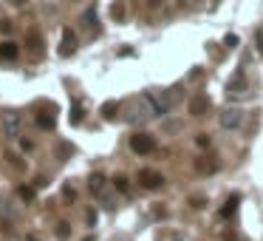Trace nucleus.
<instances>
[{
    "label": "nucleus",
    "mask_w": 263,
    "mask_h": 241,
    "mask_svg": "<svg viewBox=\"0 0 263 241\" xmlns=\"http://www.w3.org/2000/svg\"><path fill=\"white\" fill-rule=\"evenodd\" d=\"M20 145H23V150H31V148H34V142H31V139H20Z\"/></svg>",
    "instance_id": "obj_31"
},
{
    "label": "nucleus",
    "mask_w": 263,
    "mask_h": 241,
    "mask_svg": "<svg viewBox=\"0 0 263 241\" xmlns=\"http://www.w3.org/2000/svg\"><path fill=\"white\" fill-rule=\"evenodd\" d=\"M187 108H190V114H193V116H209V108H212V103H209V97H206L204 91H195L193 97H190Z\"/></svg>",
    "instance_id": "obj_5"
},
{
    "label": "nucleus",
    "mask_w": 263,
    "mask_h": 241,
    "mask_svg": "<svg viewBox=\"0 0 263 241\" xmlns=\"http://www.w3.org/2000/svg\"><path fill=\"white\" fill-rule=\"evenodd\" d=\"M111 17H114L116 23H122V20H125V3H122V0H116L114 6H111Z\"/></svg>",
    "instance_id": "obj_21"
},
{
    "label": "nucleus",
    "mask_w": 263,
    "mask_h": 241,
    "mask_svg": "<svg viewBox=\"0 0 263 241\" xmlns=\"http://www.w3.org/2000/svg\"><path fill=\"white\" fill-rule=\"evenodd\" d=\"M145 100H147L153 116H167V114H170V105H173L170 94H164V91H145Z\"/></svg>",
    "instance_id": "obj_1"
},
{
    "label": "nucleus",
    "mask_w": 263,
    "mask_h": 241,
    "mask_svg": "<svg viewBox=\"0 0 263 241\" xmlns=\"http://www.w3.org/2000/svg\"><path fill=\"white\" fill-rule=\"evenodd\" d=\"M153 216H156V218H164V216H167V207H164V205H156V207H153Z\"/></svg>",
    "instance_id": "obj_27"
},
{
    "label": "nucleus",
    "mask_w": 263,
    "mask_h": 241,
    "mask_svg": "<svg viewBox=\"0 0 263 241\" xmlns=\"http://www.w3.org/2000/svg\"><path fill=\"white\" fill-rule=\"evenodd\" d=\"M187 205L193 207V210H204V207H206V196L204 193H193L190 199H187Z\"/></svg>",
    "instance_id": "obj_19"
},
{
    "label": "nucleus",
    "mask_w": 263,
    "mask_h": 241,
    "mask_svg": "<svg viewBox=\"0 0 263 241\" xmlns=\"http://www.w3.org/2000/svg\"><path fill=\"white\" fill-rule=\"evenodd\" d=\"M243 91H246V77L238 71V74L227 82V94H229V97H238V94H243Z\"/></svg>",
    "instance_id": "obj_12"
},
{
    "label": "nucleus",
    "mask_w": 263,
    "mask_h": 241,
    "mask_svg": "<svg viewBox=\"0 0 263 241\" xmlns=\"http://www.w3.org/2000/svg\"><path fill=\"white\" fill-rule=\"evenodd\" d=\"M195 145H198V148H209V145H212L209 134H198V137H195Z\"/></svg>",
    "instance_id": "obj_25"
},
{
    "label": "nucleus",
    "mask_w": 263,
    "mask_h": 241,
    "mask_svg": "<svg viewBox=\"0 0 263 241\" xmlns=\"http://www.w3.org/2000/svg\"><path fill=\"white\" fill-rule=\"evenodd\" d=\"M26 43H29V48H31V51H37V54L43 51V37H40V32H37V29H29V32H26Z\"/></svg>",
    "instance_id": "obj_14"
},
{
    "label": "nucleus",
    "mask_w": 263,
    "mask_h": 241,
    "mask_svg": "<svg viewBox=\"0 0 263 241\" xmlns=\"http://www.w3.org/2000/svg\"><path fill=\"white\" fill-rule=\"evenodd\" d=\"M34 122L40 131H54V125H57L54 114H34Z\"/></svg>",
    "instance_id": "obj_15"
},
{
    "label": "nucleus",
    "mask_w": 263,
    "mask_h": 241,
    "mask_svg": "<svg viewBox=\"0 0 263 241\" xmlns=\"http://www.w3.org/2000/svg\"><path fill=\"white\" fill-rule=\"evenodd\" d=\"M3 131H6V137H17V131H20V114L17 111L3 114Z\"/></svg>",
    "instance_id": "obj_10"
},
{
    "label": "nucleus",
    "mask_w": 263,
    "mask_h": 241,
    "mask_svg": "<svg viewBox=\"0 0 263 241\" xmlns=\"http://www.w3.org/2000/svg\"><path fill=\"white\" fill-rule=\"evenodd\" d=\"M82 119H85V108H82L80 103H71V116H68V122H71V125H80Z\"/></svg>",
    "instance_id": "obj_16"
},
{
    "label": "nucleus",
    "mask_w": 263,
    "mask_h": 241,
    "mask_svg": "<svg viewBox=\"0 0 263 241\" xmlns=\"http://www.w3.org/2000/svg\"><path fill=\"white\" fill-rule=\"evenodd\" d=\"M181 6H184V9H193V6H195V0H181Z\"/></svg>",
    "instance_id": "obj_34"
},
{
    "label": "nucleus",
    "mask_w": 263,
    "mask_h": 241,
    "mask_svg": "<svg viewBox=\"0 0 263 241\" xmlns=\"http://www.w3.org/2000/svg\"><path fill=\"white\" fill-rule=\"evenodd\" d=\"M114 187H116V190H119L122 196L130 193V182H127V176H125V173H116V176H114Z\"/></svg>",
    "instance_id": "obj_17"
},
{
    "label": "nucleus",
    "mask_w": 263,
    "mask_h": 241,
    "mask_svg": "<svg viewBox=\"0 0 263 241\" xmlns=\"http://www.w3.org/2000/svg\"><path fill=\"white\" fill-rule=\"evenodd\" d=\"M255 43H258V51L263 54V32H258V34H255Z\"/></svg>",
    "instance_id": "obj_30"
},
{
    "label": "nucleus",
    "mask_w": 263,
    "mask_h": 241,
    "mask_svg": "<svg viewBox=\"0 0 263 241\" xmlns=\"http://www.w3.org/2000/svg\"><path fill=\"white\" fill-rule=\"evenodd\" d=\"M201 77H204V74H201L198 69H193V71H190V80H201Z\"/></svg>",
    "instance_id": "obj_32"
},
{
    "label": "nucleus",
    "mask_w": 263,
    "mask_h": 241,
    "mask_svg": "<svg viewBox=\"0 0 263 241\" xmlns=\"http://www.w3.org/2000/svg\"><path fill=\"white\" fill-rule=\"evenodd\" d=\"M159 241H187V236H184V233H178V230H167V233H161Z\"/></svg>",
    "instance_id": "obj_23"
},
{
    "label": "nucleus",
    "mask_w": 263,
    "mask_h": 241,
    "mask_svg": "<svg viewBox=\"0 0 263 241\" xmlns=\"http://www.w3.org/2000/svg\"><path fill=\"white\" fill-rule=\"evenodd\" d=\"M85 221H88V227H93V224H96V213L88 210V213H85Z\"/></svg>",
    "instance_id": "obj_28"
},
{
    "label": "nucleus",
    "mask_w": 263,
    "mask_h": 241,
    "mask_svg": "<svg viewBox=\"0 0 263 241\" xmlns=\"http://www.w3.org/2000/svg\"><path fill=\"white\" fill-rule=\"evenodd\" d=\"M224 46H227V48H235V46H238V37H235V34H227V37H224Z\"/></svg>",
    "instance_id": "obj_26"
},
{
    "label": "nucleus",
    "mask_w": 263,
    "mask_h": 241,
    "mask_svg": "<svg viewBox=\"0 0 263 241\" xmlns=\"http://www.w3.org/2000/svg\"><path fill=\"white\" fill-rule=\"evenodd\" d=\"M130 150L139 153V156H147V153L156 150V139L150 137V134H133L130 137Z\"/></svg>",
    "instance_id": "obj_4"
},
{
    "label": "nucleus",
    "mask_w": 263,
    "mask_h": 241,
    "mask_svg": "<svg viewBox=\"0 0 263 241\" xmlns=\"http://www.w3.org/2000/svg\"><path fill=\"white\" fill-rule=\"evenodd\" d=\"M150 116H153V111H150L147 100L142 97V100H133V103L127 105V122L130 125H142V122H147Z\"/></svg>",
    "instance_id": "obj_2"
},
{
    "label": "nucleus",
    "mask_w": 263,
    "mask_h": 241,
    "mask_svg": "<svg viewBox=\"0 0 263 241\" xmlns=\"http://www.w3.org/2000/svg\"><path fill=\"white\" fill-rule=\"evenodd\" d=\"M9 3H12V6H26L29 0H9Z\"/></svg>",
    "instance_id": "obj_35"
},
{
    "label": "nucleus",
    "mask_w": 263,
    "mask_h": 241,
    "mask_svg": "<svg viewBox=\"0 0 263 241\" xmlns=\"http://www.w3.org/2000/svg\"><path fill=\"white\" fill-rule=\"evenodd\" d=\"M147 6H150V9H159V6H161V0H147Z\"/></svg>",
    "instance_id": "obj_33"
},
{
    "label": "nucleus",
    "mask_w": 263,
    "mask_h": 241,
    "mask_svg": "<svg viewBox=\"0 0 263 241\" xmlns=\"http://www.w3.org/2000/svg\"><path fill=\"white\" fill-rule=\"evenodd\" d=\"M238 205H240V196H238V193H232V196L227 199V205L221 207V213H218V216L224 218V221H229V218L238 213Z\"/></svg>",
    "instance_id": "obj_11"
},
{
    "label": "nucleus",
    "mask_w": 263,
    "mask_h": 241,
    "mask_svg": "<svg viewBox=\"0 0 263 241\" xmlns=\"http://www.w3.org/2000/svg\"><path fill=\"white\" fill-rule=\"evenodd\" d=\"M88 190H91L93 196L105 199V190H108V179H105L102 173H91V176H88Z\"/></svg>",
    "instance_id": "obj_9"
},
{
    "label": "nucleus",
    "mask_w": 263,
    "mask_h": 241,
    "mask_svg": "<svg viewBox=\"0 0 263 241\" xmlns=\"http://www.w3.org/2000/svg\"><path fill=\"white\" fill-rule=\"evenodd\" d=\"M17 54H20V48L14 46L12 40H3V43H0V60H3V63H12V60H17Z\"/></svg>",
    "instance_id": "obj_13"
},
{
    "label": "nucleus",
    "mask_w": 263,
    "mask_h": 241,
    "mask_svg": "<svg viewBox=\"0 0 263 241\" xmlns=\"http://www.w3.org/2000/svg\"><path fill=\"white\" fill-rule=\"evenodd\" d=\"M243 119H246V114L240 111V108H224L221 111V128H227V131H235V128L243 125Z\"/></svg>",
    "instance_id": "obj_6"
},
{
    "label": "nucleus",
    "mask_w": 263,
    "mask_h": 241,
    "mask_svg": "<svg viewBox=\"0 0 263 241\" xmlns=\"http://www.w3.org/2000/svg\"><path fill=\"white\" fill-rule=\"evenodd\" d=\"M193 168H195L198 173L209 176V173H215V171H218V159H215V156H206V153H204V156H195Z\"/></svg>",
    "instance_id": "obj_8"
},
{
    "label": "nucleus",
    "mask_w": 263,
    "mask_h": 241,
    "mask_svg": "<svg viewBox=\"0 0 263 241\" xmlns=\"http://www.w3.org/2000/svg\"><path fill=\"white\" fill-rule=\"evenodd\" d=\"M77 46H80V40H77V32L71 29V26H65L62 29V40H59V57H71L74 51H77Z\"/></svg>",
    "instance_id": "obj_7"
},
{
    "label": "nucleus",
    "mask_w": 263,
    "mask_h": 241,
    "mask_svg": "<svg viewBox=\"0 0 263 241\" xmlns=\"http://www.w3.org/2000/svg\"><path fill=\"white\" fill-rule=\"evenodd\" d=\"M17 196H20L23 202H34L37 190H34V187H29V184H20V187H17Z\"/></svg>",
    "instance_id": "obj_20"
},
{
    "label": "nucleus",
    "mask_w": 263,
    "mask_h": 241,
    "mask_svg": "<svg viewBox=\"0 0 263 241\" xmlns=\"http://www.w3.org/2000/svg\"><path fill=\"white\" fill-rule=\"evenodd\" d=\"M85 241H93V236H88V239H85Z\"/></svg>",
    "instance_id": "obj_37"
},
{
    "label": "nucleus",
    "mask_w": 263,
    "mask_h": 241,
    "mask_svg": "<svg viewBox=\"0 0 263 241\" xmlns=\"http://www.w3.org/2000/svg\"><path fill=\"white\" fill-rule=\"evenodd\" d=\"M0 32L9 34V32H12V20H0Z\"/></svg>",
    "instance_id": "obj_29"
},
{
    "label": "nucleus",
    "mask_w": 263,
    "mask_h": 241,
    "mask_svg": "<svg viewBox=\"0 0 263 241\" xmlns=\"http://www.w3.org/2000/svg\"><path fill=\"white\" fill-rule=\"evenodd\" d=\"M6 162H9L12 168H17V171H23V168H26V162L20 159L17 153H12V150H6Z\"/></svg>",
    "instance_id": "obj_24"
},
{
    "label": "nucleus",
    "mask_w": 263,
    "mask_h": 241,
    "mask_svg": "<svg viewBox=\"0 0 263 241\" xmlns=\"http://www.w3.org/2000/svg\"><path fill=\"white\" fill-rule=\"evenodd\" d=\"M26 241H40V239H37L34 233H29V236H26Z\"/></svg>",
    "instance_id": "obj_36"
},
{
    "label": "nucleus",
    "mask_w": 263,
    "mask_h": 241,
    "mask_svg": "<svg viewBox=\"0 0 263 241\" xmlns=\"http://www.w3.org/2000/svg\"><path fill=\"white\" fill-rule=\"evenodd\" d=\"M54 233H57L59 241H68L71 239V224H68V221H59L57 227H54Z\"/></svg>",
    "instance_id": "obj_22"
},
{
    "label": "nucleus",
    "mask_w": 263,
    "mask_h": 241,
    "mask_svg": "<svg viewBox=\"0 0 263 241\" xmlns=\"http://www.w3.org/2000/svg\"><path fill=\"white\" fill-rule=\"evenodd\" d=\"M136 179L145 190H161V187H164V176H161L159 171H150V168H142V171L136 173Z\"/></svg>",
    "instance_id": "obj_3"
},
{
    "label": "nucleus",
    "mask_w": 263,
    "mask_h": 241,
    "mask_svg": "<svg viewBox=\"0 0 263 241\" xmlns=\"http://www.w3.org/2000/svg\"><path fill=\"white\" fill-rule=\"evenodd\" d=\"M116 111H119V103L116 100H111V103H105L102 108H99V114H102V119H114Z\"/></svg>",
    "instance_id": "obj_18"
}]
</instances>
